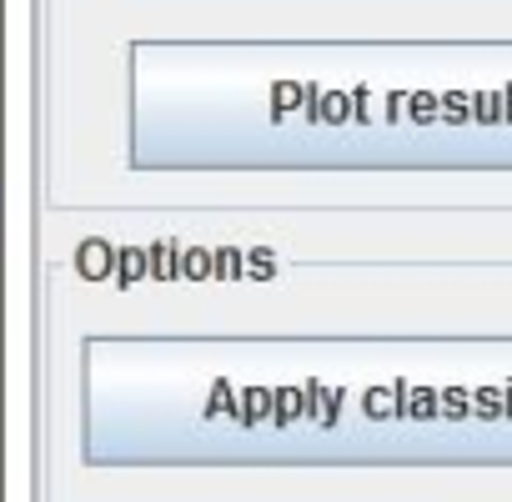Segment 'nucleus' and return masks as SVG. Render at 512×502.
<instances>
[]
</instances>
